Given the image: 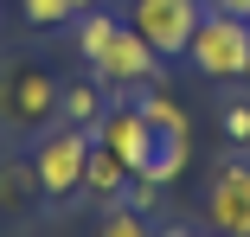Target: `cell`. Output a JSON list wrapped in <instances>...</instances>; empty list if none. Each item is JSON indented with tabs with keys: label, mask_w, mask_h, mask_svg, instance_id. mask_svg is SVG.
<instances>
[{
	"label": "cell",
	"mask_w": 250,
	"mask_h": 237,
	"mask_svg": "<svg viewBox=\"0 0 250 237\" xmlns=\"http://www.w3.org/2000/svg\"><path fill=\"white\" fill-rule=\"evenodd\" d=\"M186 58H192L199 77H212V83H237V77H250V20L212 7L206 20H199Z\"/></svg>",
	"instance_id": "1"
},
{
	"label": "cell",
	"mask_w": 250,
	"mask_h": 237,
	"mask_svg": "<svg viewBox=\"0 0 250 237\" xmlns=\"http://www.w3.org/2000/svg\"><path fill=\"white\" fill-rule=\"evenodd\" d=\"M58 90L45 64H0V128L7 135H26V128H45L58 116Z\"/></svg>",
	"instance_id": "2"
},
{
	"label": "cell",
	"mask_w": 250,
	"mask_h": 237,
	"mask_svg": "<svg viewBox=\"0 0 250 237\" xmlns=\"http://www.w3.org/2000/svg\"><path fill=\"white\" fill-rule=\"evenodd\" d=\"M90 154H96V135L90 128H58L32 148V173H39V193L45 199H71L83 193V173H90Z\"/></svg>",
	"instance_id": "3"
},
{
	"label": "cell",
	"mask_w": 250,
	"mask_h": 237,
	"mask_svg": "<svg viewBox=\"0 0 250 237\" xmlns=\"http://www.w3.org/2000/svg\"><path fill=\"white\" fill-rule=\"evenodd\" d=\"M199 20H206V0H135V7H128V26L154 45L161 58L186 52L192 32H199Z\"/></svg>",
	"instance_id": "4"
},
{
	"label": "cell",
	"mask_w": 250,
	"mask_h": 237,
	"mask_svg": "<svg viewBox=\"0 0 250 237\" xmlns=\"http://www.w3.org/2000/svg\"><path fill=\"white\" fill-rule=\"evenodd\" d=\"M96 141L141 179L147 160H154V148H161V128L141 116V103H116V109H103V122H96Z\"/></svg>",
	"instance_id": "5"
},
{
	"label": "cell",
	"mask_w": 250,
	"mask_h": 237,
	"mask_svg": "<svg viewBox=\"0 0 250 237\" xmlns=\"http://www.w3.org/2000/svg\"><path fill=\"white\" fill-rule=\"evenodd\" d=\"M206 218L218 237H250V160H225L206 186Z\"/></svg>",
	"instance_id": "6"
},
{
	"label": "cell",
	"mask_w": 250,
	"mask_h": 237,
	"mask_svg": "<svg viewBox=\"0 0 250 237\" xmlns=\"http://www.w3.org/2000/svg\"><path fill=\"white\" fill-rule=\"evenodd\" d=\"M96 71H103L109 83H122V90H135V83H154V71H161V52L147 45L128 20L116 26V39H109V52L96 58Z\"/></svg>",
	"instance_id": "7"
},
{
	"label": "cell",
	"mask_w": 250,
	"mask_h": 237,
	"mask_svg": "<svg viewBox=\"0 0 250 237\" xmlns=\"http://www.w3.org/2000/svg\"><path fill=\"white\" fill-rule=\"evenodd\" d=\"M135 173L103 148V141H96V154H90V173H83V199H96V205H116L122 199V186H128Z\"/></svg>",
	"instance_id": "8"
},
{
	"label": "cell",
	"mask_w": 250,
	"mask_h": 237,
	"mask_svg": "<svg viewBox=\"0 0 250 237\" xmlns=\"http://www.w3.org/2000/svg\"><path fill=\"white\" fill-rule=\"evenodd\" d=\"M58 116H64L71 128H90V135H96V122H103V97H96V83H64V90H58Z\"/></svg>",
	"instance_id": "9"
},
{
	"label": "cell",
	"mask_w": 250,
	"mask_h": 237,
	"mask_svg": "<svg viewBox=\"0 0 250 237\" xmlns=\"http://www.w3.org/2000/svg\"><path fill=\"white\" fill-rule=\"evenodd\" d=\"M186 160H192V135H161V148H154V160H147V173H141V179L173 186V179L186 173Z\"/></svg>",
	"instance_id": "10"
},
{
	"label": "cell",
	"mask_w": 250,
	"mask_h": 237,
	"mask_svg": "<svg viewBox=\"0 0 250 237\" xmlns=\"http://www.w3.org/2000/svg\"><path fill=\"white\" fill-rule=\"evenodd\" d=\"M141 116L154 122L161 135H192V128H186V109H180L173 90H147V97H141Z\"/></svg>",
	"instance_id": "11"
},
{
	"label": "cell",
	"mask_w": 250,
	"mask_h": 237,
	"mask_svg": "<svg viewBox=\"0 0 250 237\" xmlns=\"http://www.w3.org/2000/svg\"><path fill=\"white\" fill-rule=\"evenodd\" d=\"M116 26L122 20H109V13H83V26H77V52L96 64V58H103L109 52V39H116Z\"/></svg>",
	"instance_id": "12"
},
{
	"label": "cell",
	"mask_w": 250,
	"mask_h": 237,
	"mask_svg": "<svg viewBox=\"0 0 250 237\" xmlns=\"http://www.w3.org/2000/svg\"><path fill=\"white\" fill-rule=\"evenodd\" d=\"M96 237H154V231H147L141 205H109V212H103V224H96Z\"/></svg>",
	"instance_id": "13"
},
{
	"label": "cell",
	"mask_w": 250,
	"mask_h": 237,
	"mask_svg": "<svg viewBox=\"0 0 250 237\" xmlns=\"http://www.w3.org/2000/svg\"><path fill=\"white\" fill-rule=\"evenodd\" d=\"M32 193H39V173H32V167H20V160L0 167V205H20V199H32Z\"/></svg>",
	"instance_id": "14"
},
{
	"label": "cell",
	"mask_w": 250,
	"mask_h": 237,
	"mask_svg": "<svg viewBox=\"0 0 250 237\" xmlns=\"http://www.w3.org/2000/svg\"><path fill=\"white\" fill-rule=\"evenodd\" d=\"M77 20V0H26V26H64Z\"/></svg>",
	"instance_id": "15"
},
{
	"label": "cell",
	"mask_w": 250,
	"mask_h": 237,
	"mask_svg": "<svg viewBox=\"0 0 250 237\" xmlns=\"http://www.w3.org/2000/svg\"><path fill=\"white\" fill-rule=\"evenodd\" d=\"M225 135L237 141V148L250 141V103H231V109H225Z\"/></svg>",
	"instance_id": "16"
},
{
	"label": "cell",
	"mask_w": 250,
	"mask_h": 237,
	"mask_svg": "<svg viewBox=\"0 0 250 237\" xmlns=\"http://www.w3.org/2000/svg\"><path fill=\"white\" fill-rule=\"evenodd\" d=\"M218 13H237V20H250V0H212Z\"/></svg>",
	"instance_id": "17"
},
{
	"label": "cell",
	"mask_w": 250,
	"mask_h": 237,
	"mask_svg": "<svg viewBox=\"0 0 250 237\" xmlns=\"http://www.w3.org/2000/svg\"><path fill=\"white\" fill-rule=\"evenodd\" d=\"M167 237H218V231H167Z\"/></svg>",
	"instance_id": "18"
},
{
	"label": "cell",
	"mask_w": 250,
	"mask_h": 237,
	"mask_svg": "<svg viewBox=\"0 0 250 237\" xmlns=\"http://www.w3.org/2000/svg\"><path fill=\"white\" fill-rule=\"evenodd\" d=\"M90 7H96V0H77V13H90Z\"/></svg>",
	"instance_id": "19"
}]
</instances>
